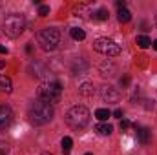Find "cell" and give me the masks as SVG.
Wrapping results in <instances>:
<instances>
[{
  "instance_id": "obj_1",
  "label": "cell",
  "mask_w": 157,
  "mask_h": 155,
  "mask_svg": "<svg viewBox=\"0 0 157 155\" xmlns=\"http://www.w3.org/2000/svg\"><path fill=\"white\" fill-rule=\"evenodd\" d=\"M53 106L44 102V100H37L29 106V112H28V117H29V122L35 124V126H42V124H48L51 119H53Z\"/></svg>"
},
{
  "instance_id": "obj_2",
  "label": "cell",
  "mask_w": 157,
  "mask_h": 155,
  "mask_svg": "<svg viewBox=\"0 0 157 155\" xmlns=\"http://www.w3.org/2000/svg\"><path fill=\"white\" fill-rule=\"evenodd\" d=\"M39 99L48 104H57L62 99V84L57 80L44 82L39 86Z\"/></svg>"
},
{
  "instance_id": "obj_3",
  "label": "cell",
  "mask_w": 157,
  "mask_h": 155,
  "mask_svg": "<svg viewBox=\"0 0 157 155\" xmlns=\"http://www.w3.org/2000/svg\"><path fill=\"white\" fill-rule=\"evenodd\" d=\"M66 122L73 128V130H82L88 122H90V112L84 106H73L68 110L66 113Z\"/></svg>"
},
{
  "instance_id": "obj_4",
  "label": "cell",
  "mask_w": 157,
  "mask_h": 155,
  "mask_svg": "<svg viewBox=\"0 0 157 155\" xmlns=\"http://www.w3.org/2000/svg\"><path fill=\"white\" fill-rule=\"evenodd\" d=\"M37 42H39V46L44 51H53L59 46V42H60V33L55 28H46V29L39 31Z\"/></svg>"
},
{
  "instance_id": "obj_5",
  "label": "cell",
  "mask_w": 157,
  "mask_h": 155,
  "mask_svg": "<svg viewBox=\"0 0 157 155\" xmlns=\"http://www.w3.org/2000/svg\"><path fill=\"white\" fill-rule=\"evenodd\" d=\"M24 28H26V20H24L22 15H9V17H6V20H4V31H6V35L11 37V39L20 37L22 31H24Z\"/></svg>"
},
{
  "instance_id": "obj_6",
  "label": "cell",
  "mask_w": 157,
  "mask_h": 155,
  "mask_svg": "<svg viewBox=\"0 0 157 155\" xmlns=\"http://www.w3.org/2000/svg\"><path fill=\"white\" fill-rule=\"evenodd\" d=\"M93 49L99 51V53H102V55H106V57H117V55H121V46L115 40L104 39V37L97 39L93 42Z\"/></svg>"
},
{
  "instance_id": "obj_7",
  "label": "cell",
  "mask_w": 157,
  "mask_h": 155,
  "mask_svg": "<svg viewBox=\"0 0 157 155\" xmlns=\"http://www.w3.org/2000/svg\"><path fill=\"white\" fill-rule=\"evenodd\" d=\"M101 99L104 100V102H119V99H121V93H119L115 88H112V86H102L101 88Z\"/></svg>"
},
{
  "instance_id": "obj_8",
  "label": "cell",
  "mask_w": 157,
  "mask_h": 155,
  "mask_svg": "<svg viewBox=\"0 0 157 155\" xmlns=\"http://www.w3.org/2000/svg\"><path fill=\"white\" fill-rule=\"evenodd\" d=\"M13 122V112L9 106H0V130H6Z\"/></svg>"
},
{
  "instance_id": "obj_9",
  "label": "cell",
  "mask_w": 157,
  "mask_h": 155,
  "mask_svg": "<svg viewBox=\"0 0 157 155\" xmlns=\"http://www.w3.org/2000/svg\"><path fill=\"white\" fill-rule=\"evenodd\" d=\"M133 128H135V131H137L139 142H141V144H148V142H150V137H152V131H150L148 128H144V126H139V124H133Z\"/></svg>"
},
{
  "instance_id": "obj_10",
  "label": "cell",
  "mask_w": 157,
  "mask_h": 155,
  "mask_svg": "<svg viewBox=\"0 0 157 155\" xmlns=\"http://www.w3.org/2000/svg\"><path fill=\"white\" fill-rule=\"evenodd\" d=\"M78 93H80L82 97H91V95H93V84H90V82H82L80 88H78Z\"/></svg>"
},
{
  "instance_id": "obj_11",
  "label": "cell",
  "mask_w": 157,
  "mask_h": 155,
  "mask_svg": "<svg viewBox=\"0 0 157 155\" xmlns=\"http://www.w3.org/2000/svg\"><path fill=\"white\" fill-rule=\"evenodd\" d=\"M0 89L6 91V93H11V89H13V82H11V78L9 77H0Z\"/></svg>"
},
{
  "instance_id": "obj_12",
  "label": "cell",
  "mask_w": 157,
  "mask_h": 155,
  "mask_svg": "<svg viewBox=\"0 0 157 155\" xmlns=\"http://www.w3.org/2000/svg\"><path fill=\"white\" fill-rule=\"evenodd\" d=\"M117 18H119V22H121V24H126V22H130V18H132V13H130L126 7H122V9H119Z\"/></svg>"
},
{
  "instance_id": "obj_13",
  "label": "cell",
  "mask_w": 157,
  "mask_h": 155,
  "mask_svg": "<svg viewBox=\"0 0 157 155\" xmlns=\"http://www.w3.org/2000/svg\"><path fill=\"white\" fill-rule=\"evenodd\" d=\"M112 126L110 124H106V122H101V124H97V128H95V131L99 133V135H110L112 133Z\"/></svg>"
},
{
  "instance_id": "obj_14",
  "label": "cell",
  "mask_w": 157,
  "mask_h": 155,
  "mask_svg": "<svg viewBox=\"0 0 157 155\" xmlns=\"http://www.w3.org/2000/svg\"><path fill=\"white\" fill-rule=\"evenodd\" d=\"M95 117H97L101 122H104V120H108V117H112V112L106 110V108H99V110L95 112Z\"/></svg>"
},
{
  "instance_id": "obj_15",
  "label": "cell",
  "mask_w": 157,
  "mask_h": 155,
  "mask_svg": "<svg viewBox=\"0 0 157 155\" xmlns=\"http://www.w3.org/2000/svg\"><path fill=\"white\" fill-rule=\"evenodd\" d=\"M71 146H73V141H71V137H64L62 139V142H60V148H62V152L68 155L71 152Z\"/></svg>"
},
{
  "instance_id": "obj_16",
  "label": "cell",
  "mask_w": 157,
  "mask_h": 155,
  "mask_svg": "<svg viewBox=\"0 0 157 155\" xmlns=\"http://www.w3.org/2000/svg\"><path fill=\"white\" fill-rule=\"evenodd\" d=\"M108 9H104V7H101V9H97L95 13H93V18L95 20H108Z\"/></svg>"
},
{
  "instance_id": "obj_17",
  "label": "cell",
  "mask_w": 157,
  "mask_h": 155,
  "mask_svg": "<svg viewBox=\"0 0 157 155\" xmlns=\"http://www.w3.org/2000/svg\"><path fill=\"white\" fill-rule=\"evenodd\" d=\"M137 46L143 47V49H146L148 46H152V40L148 39L146 35H139V37H137Z\"/></svg>"
},
{
  "instance_id": "obj_18",
  "label": "cell",
  "mask_w": 157,
  "mask_h": 155,
  "mask_svg": "<svg viewBox=\"0 0 157 155\" xmlns=\"http://www.w3.org/2000/svg\"><path fill=\"white\" fill-rule=\"evenodd\" d=\"M71 37L75 40H84L86 39V33H84V29H80V28H71Z\"/></svg>"
},
{
  "instance_id": "obj_19",
  "label": "cell",
  "mask_w": 157,
  "mask_h": 155,
  "mask_svg": "<svg viewBox=\"0 0 157 155\" xmlns=\"http://www.w3.org/2000/svg\"><path fill=\"white\" fill-rule=\"evenodd\" d=\"M101 71H102V75L112 77V75H113L112 71H115V66H113V64H106V62H104V64H101Z\"/></svg>"
},
{
  "instance_id": "obj_20",
  "label": "cell",
  "mask_w": 157,
  "mask_h": 155,
  "mask_svg": "<svg viewBox=\"0 0 157 155\" xmlns=\"http://www.w3.org/2000/svg\"><path fill=\"white\" fill-rule=\"evenodd\" d=\"M48 13H49V6H40L39 7V15L40 17H48Z\"/></svg>"
},
{
  "instance_id": "obj_21",
  "label": "cell",
  "mask_w": 157,
  "mask_h": 155,
  "mask_svg": "<svg viewBox=\"0 0 157 155\" xmlns=\"http://www.w3.org/2000/svg\"><path fill=\"white\" fill-rule=\"evenodd\" d=\"M119 128H121L122 131H124V130H128V128H130V120H126V119H122V120H121V124H119Z\"/></svg>"
},
{
  "instance_id": "obj_22",
  "label": "cell",
  "mask_w": 157,
  "mask_h": 155,
  "mask_svg": "<svg viewBox=\"0 0 157 155\" xmlns=\"http://www.w3.org/2000/svg\"><path fill=\"white\" fill-rule=\"evenodd\" d=\"M119 82H121V86H122V88H128V86H130V77H122Z\"/></svg>"
},
{
  "instance_id": "obj_23",
  "label": "cell",
  "mask_w": 157,
  "mask_h": 155,
  "mask_svg": "<svg viewBox=\"0 0 157 155\" xmlns=\"http://www.w3.org/2000/svg\"><path fill=\"white\" fill-rule=\"evenodd\" d=\"M113 117H117V119H122V110H115L113 113H112Z\"/></svg>"
},
{
  "instance_id": "obj_24",
  "label": "cell",
  "mask_w": 157,
  "mask_h": 155,
  "mask_svg": "<svg viewBox=\"0 0 157 155\" xmlns=\"http://www.w3.org/2000/svg\"><path fill=\"white\" fill-rule=\"evenodd\" d=\"M115 4H117V7H119V9H122V7L126 6V2H124V0H117Z\"/></svg>"
},
{
  "instance_id": "obj_25",
  "label": "cell",
  "mask_w": 157,
  "mask_h": 155,
  "mask_svg": "<svg viewBox=\"0 0 157 155\" xmlns=\"http://www.w3.org/2000/svg\"><path fill=\"white\" fill-rule=\"evenodd\" d=\"M0 53H2V55H4V53H7V49H6V47H4V46H0Z\"/></svg>"
},
{
  "instance_id": "obj_26",
  "label": "cell",
  "mask_w": 157,
  "mask_h": 155,
  "mask_svg": "<svg viewBox=\"0 0 157 155\" xmlns=\"http://www.w3.org/2000/svg\"><path fill=\"white\" fill-rule=\"evenodd\" d=\"M152 46H154V49L157 51V40H154V42H152Z\"/></svg>"
},
{
  "instance_id": "obj_27",
  "label": "cell",
  "mask_w": 157,
  "mask_h": 155,
  "mask_svg": "<svg viewBox=\"0 0 157 155\" xmlns=\"http://www.w3.org/2000/svg\"><path fill=\"white\" fill-rule=\"evenodd\" d=\"M0 155H7V153H6V152H0Z\"/></svg>"
},
{
  "instance_id": "obj_28",
  "label": "cell",
  "mask_w": 157,
  "mask_h": 155,
  "mask_svg": "<svg viewBox=\"0 0 157 155\" xmlns=\"http://www.w3.org/2000/svg\"><path fill=\"white\" fill-rule=\"evenodd\" d=\"M42 155H53V153H42Z\"/></svg>"
},
{
  "instance_id": "obj_29",
  "label": "cell",
  "mask_w": 157,
  "mask_h": 155,
  "mask_svg": "<svg viewBox=\"0 0 157 155\" xmlns=\"http://www.w3.org/2000/svg\"><path fill=\"white\" fill-rule=\"evenodd\" d=\"M86 155H91V153H86Z\"/></svg>"
}]
</instances>
